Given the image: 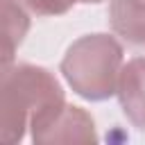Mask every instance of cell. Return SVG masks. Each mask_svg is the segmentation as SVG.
Instances as JSON below:
<instances>
[{
    "label": "cell",
    "instance_id": "6da1fadb",
    "mask_svg": "<svg viewBox=\"0 0 145 145\" xmlns=\"http://www.w3.org/2000/svg\"><path fill=\"white\" fill-rule=\"evenodd\" d=\"M66 106V93L43 66L14 63L2 68L0 84V138L20 143L25 131L43 125Z\"/></svg>",
    "mask_w": 145,
    "mask_h": 145
},
{
    "label": "cell",
    "instance_id": "7a4b0ae2",
    "mask_svg": "<svg viewBox=\"0 0 145 145\" xmlns=\"http://www.w3.org/2000/svg\"><path fill=\"white\" fill-rule=\"evenodd\" d=\"M125 66V50L111 34H84L72 41L61 59V75L79 97L104 102L116 95Z\"/></svg>",
    "mask_w": 145,
    "mask_h": 145
},
{
    "label": "cell",
    "instance_id": "3957f363",
    "mask_svg": "<svg viewBox=\"0 0 145 145\" xmlns=\"http://www.w3.org/2000/svg\"><path fill=\"white\" fill-rule=\"evenodd\" d=\"M32 140L36 145H54V143H97L93 116L75 104H66L50 120L34 127Z\"/></svg>",
    "mask_w": 145,
    "mask_h": 145
},
{
    "label": "cell",
    "instance_id": "277c9868",
    "mask_svg": "<svg viewBox=\"0 0 145 145\" xmlns=\"http://www.w3.org/2000/svg\"><path fill=\"white\" fill-rule=\"evenodd\" d=\"M118 102L125 118L145 131V57H131L118 77Z\"/></svg>",
    "mask_w": 145,
    "mask_h": 145
},
{
    "label": "cell",
    "instance_id": "5b68a950",
    "mask_svg": "<svg viewBox=\"0 0 145 145\" xmlns=\"http://www.w3.org/2000/svg\"><path fill=\"white\" fill-rule=\"evenodd\" d=\"M109 27L129 45H145V0H111Z\"/></svg>",
    "mask_w": 145,
    "mask_h": 145
},
{
    "label": "cell",
    "instance_id": "8992f818",
    "mask_svg": "<svg viewBox=\"0 0 145 145\" xmlns=\"http://www.w3.org/2000/svg\"><path fill=\"white\" fill-rule=\"evenodd\" d=\"M2 11H5V63H2L5 68V66H11L14 52L18 50V45L23 43L29 29V18L25 7L18 0H5Z\"/></svg>",
    "mask_w": 145,
    "mask_h": 145
},
{
    "label": "cell",
    "instance_id": "52a82bcc",
    "mask_svg": "<svg viewBox=\"0 0 145 145\" xmlns=\"http://www.w3.org/2000/svg\"><path fill=\"white\" fill-rule=\"evenodd\" d=\"M18 2L36 16H61L70 11L79 0H18Z\"/></svg>",
    "mask_w": 145,
    "mask_h": 145
},
{
    "label": "cell",
    "instance_id": "ba28073f",
    "mask_svg": "<svg viewBox=\"0 0 145 145\" xmlns=\"http://www.w3.org/2000/svg\"><path fill=\"white\" fill-rule=\"evenodd\" d=\"M82 5H97V2H102V0H79Z\"/></svg>",
    "mask_w": 145,
    "mask_h": 145
}]
</instances>
